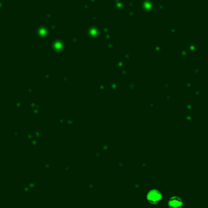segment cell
Segmentation results:
<instances>
[{
	"label": "cell",
	"instance_id": "6da1fadb",
	"mask_svg": "<svg viewBox=\"0 0 208 208\" xmlns=\"http://www.w3.org/2000/svg\"><path fill=\"white\" fill-rule=\"evenodd\" d=\"M162 198H163V195H162V193H160V191L155 190V189L150 190L146 195L147 201L151 203V204H157V203H158L160 200H162Z\"/></svg>",
	"mask_w": 208,
	"mask_h": 208
},
{
	"label": "cell",
	"instance_id": "7a4b0ae2",
	"mask_svg": "<svg viewBox=\"0 0 208 208\" xmlns=\"http://www.w3.org/2000/svg\"><path fill=\"white\" fill-rule=\"evenodd\" d=\"M168 204V206H171V207L177 208V207H181L182 205H183V202H182V200L179 197H172Z\"/></svg>",
	"mask_w": 208,
	"mask_h": 208
}]
</instances>
